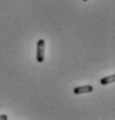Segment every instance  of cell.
I'll return each mask as SVG.
<instances>
[{
	"instance_id": "6da1fadb",
	"label": "cell",
	"mask_w": 115,
	"mask_h": 120,
	"mask_svg": "<svg viewBox=\"0 0 115 120\" xmlns=\"http://www.w3.org/2000/svg\"><path fill=\"white\" fill-rule=\"evenodd\" d=\"M45 51V41L43 39H40L37 41V50H36V61L38 63H42L44 61V54Z\"/></svg>"
},
{
	"instance_id": "5b68a950",
	"label": "cell",
	"mask_w": 115,
	"mask_h": 120,
	"mask_svg": "<svg viewBox=\"0 0 115 120\" xmlns=\"http://www.w3.org/2000/svg\"><path fill=\"white\" fill-rule=\"evenodd\" d=\"M84 1H86V0H84Z\"/></svg>"
},
{
	"instance_id": "7a4b0ae2",
	"label": "cell",
	"mask_w": 115,
	"mask_h": 120,
	"mask_svg": "<svg viewBox=\"0 0 115 120\" xmlns=\"http://www.w3.org/2000/svg\"><path fill=\"white\" fill-rule=\"evenodd\" d=\"M93 91V86L92 85H84V86H78L75 87L73 93L75 94H81V93H90Z\"/></svg>"
},
{
	"instance_id": "277c9868",
	"label": "cell",
	"mask_w": 115,
	"mask_h": 120,
	"mask_svg": "<svg viewBox=\"0 0 115 120\" xmlns=\"http://www.w3.org/2000/svg\"><path fill=\"white\" fill-rule=\"evenodd\" d=\"M7 116L6 114H0V120H7Z\"/></svg>"
},
{
	"instance_id": "3957f363",
	"label": "cell",
	"mask_w": 115,
	"mask_h": 120,
	"mask_svg": "<svg viewBox=\"0 0 115 120\" xmlns=\"http://www.w3.org/2000/svg\"><path fill=\"white\" fill-rule=\"evenodd\" d=\"M114 80H115V76L114 75H112V76H108V77H104V78H101L100 83H101L102 85H106V84L114 83Z\"/></svg>"
}]
</instances>
